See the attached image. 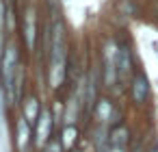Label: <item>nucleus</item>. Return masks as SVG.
<instances>
[{"mask_svg": "<svg viewBox=\"0 0 158 152\" xmlns=\"http://www.w3.org/2000/svg\"><path fill=\"white\" fill-rule=\"evenodd\" d=\"M65 76V39H63V26L56 24L52 33V57H50V80L52 87H59Z\"/></svg>", "mask_w": 158, "mask_h": 152, "instance_id": "f257e3e1", "label": "nucleus"}, {"mask_svg": "<svg viewBox=\"0 0 158 152\" xmlns=\"http://www.w3.org/2000/svg\"><path fill=\"white\" fill-rule=\"evenodd\" d=\"M15 65H18V50L13 44L7 46L5 57H2V78H5V87H7V96L9 100H13V74H15Z\"/></svg>", "mask_w": 158, "mask_h": 152, "instance_id": "f03ea898", "label": "nucleus"}, {"mask_svg": "<svg viewBox=\"0 0 158 152\" xmlns=\"http://www.w3.org/2000/svg\"><path fill=\"white\" fill-rule=\"evenodd\" d=\"M50 128H52V115L50 111H41L37 124H35V137H37V145H44L48 135H50Z\"/></svg>", "mask_w": 158, "mask_h": 152, "instance_id": "7ed1b4c3", "label": "nucleus"}, {"mask_svg": "<svg viewBox=\"0 0 158 152\" xmlns=\"http://www.w3.org/2000/svg\"><path fill=\"white\" fill-rule=\"evenodd\" d=\"M147 93H149L147 78H145L143 74H139V76L132 80V98H134V102H145Z\"/></svg>", "mask_w": 158, "mask_h": 152, "instance_id": "20e7f679", "label": "nucleus"}, {"mask_svg": "<svg viewBox=\"0 0 158 152\" xmlns=\"http://www.w3.org/2000/svg\"><path fill=\"white\" fill-rule=\"evenodd\" d=\"M39 102H37V98H28L26 100V106H24V117H26V122L31 124V126H35L37 124V119H39Z\"/></svg>", "mask_w": 158, "mask_h": 152, "instance_id": "39448f33", "label": "nucleus"}, {"mask_svg": "<svg viewBox=\"0 0 158 152\" xmlns=\"http://www.w3.org/2000/svg\"><path fill=\"white\" fill-rule=\"evenodd\" d=\"M28 137H31V128H28L26 117H22V119L18 122V148H20V152H24V150H26Z\"/></svg>", "mask_w": 158, "mask_h": 152, "instance_id": "423d86ee", "label": "nucleus"}, {"mask_svg": "<svg viewBox=\"0 0 158 152\" xmlns=\"http://www.w3.org/2000/svg\"><path fill=\"white\" fill-rule=\"evenodd\" d=\"M108 52L104 54V61H106V85H113L115 83V72H117V63H115V57H113V46L106 48Z\"/></svg>", "mask_w": 158, "mask_h": 152, "instance_id": "0eeeda50", "label": "nucleus"}, {"mask_svg": "<svg viewBox=\"0 0 158 152\" xmlns=\"http://www.w3.org/2000/svg\"><path fill=\"white\" fill-rule=\"evenodd\" d=\"M33 44H35V13L33 9L26 11V46L33 50Z\"/></svg>", "mask_w": 158, "mask_h": 152, "instance_id": "6e6552de", "label": "nucleus"}, {"mask_svg": "<svg viewBox=\"0 0 158 152\" xmlns=\"http://www.w3.org/2000/svg\"><path fill=\"white\" fill-rule=\"evenodd\" d=\"M74 141H76V128H74V126H67V128L63 130V145H65V148H72Z\"/></svg>", "mask_w": 158, "mask_h": 152, "instance_id": "1a4fd4ad", "label": "nucleus"}, {"mask_svg": "<svg viewBox=\"0 0 158 152\" xmlns=\"http://www.w3.org/2000/svg\"><path fill=\"white\" fill-rule=\"evenodd\" d=\"M98 115H100V119H102V122H106V119H108V115H110V104H108V100H100Z\"/></svg>", "mask_w": 158, "mask_h": 152, "instance_id": "9d476101", "label": "nucleus"}, {"mask_svg": "<svg viewBox=\"0 0 158 152\" xmlns=\"http://www.w3.org/2000/svg\"><path fill=\"white\" fill-rule=\"evenodd\" d=\"M126 135H128L126 128H117V130L113 132V143H115L117 148H121V145L126 143Z\"/></svg>", "mask_w": 158, "mask_h": 152, "instance_id": "9b49d317", "label": "nucleus"}, {"mask_svg": "<svg viewBox=\"0 0 158 152\" xmlns=\"http://www.w3.org/2000/svg\"><path fill=\"white\" fill-rule=\"evenodd\" d=\"M115 152H121V148H119V150H115Z\"/></svg>", "mask_w": 158, "mask_h": 152, "instance_id": "f8f14e48", "label": "nucleus"}, {"mask_svg": "<svg viewBox=\"0 0 158 152\" xmlns=\"http://www.w3.org/2000/svg\"><path fill=\"white\" fill-rule=\"evenodd\" d=\"M152 152H158V150H152Z\"/></svg>", "mask_w": 158, "mask_h": 152, "instance_id": "ddd939ff", "label": "nucleus"}]
</instances>
